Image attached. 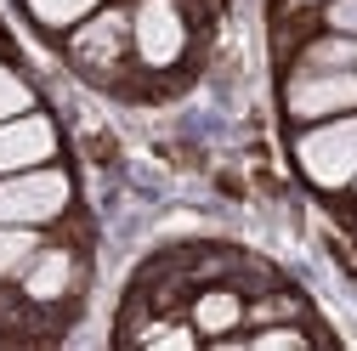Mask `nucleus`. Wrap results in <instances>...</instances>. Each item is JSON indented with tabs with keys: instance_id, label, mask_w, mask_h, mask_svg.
Instances as JSON below:
<instances>
[{
	"instance_id": "nucleus-1",
	"label": "nucleus",
	"mask_w": 357,
	"mask_h": 351,
	"mask_svg": "<svg viewBox=\"0 0 357 351\" xmlns=\"http://www.w3.org/2000/svg\"><path fill=\"white\" fill-rule=\"evenodd\" d=\"M68 204V176L63 170H23L12 182H0V221H17V227H34V221H52Z\"/></svg>"
},
{
	"instance_id": "nucleus-4",
	"label": "nucleus",
	"mask_w": 357,
	"mask_h": 351,
	"mask_svg": "<svg viewBox=\"0 0 357 351\" xmlns=\"http://www.w3.org/2000/svg\"><path fill=\"white\" fill-rule=\"evenodd\" d=\"M52 148H57L52 119H40V114L0 119V170H29L40 159H52Z\"/></svg>"
},
{
	"instance_id": "nucleus-8",
	"label": "nucleus",
	"mask_w": 357,
	"mask_h": 351,
	"mask_svg": "<svg viewBox=\"0 0 357 351\" xmlns=\"http://www.w3.org/2000/svg\"><path fill=\"white\" fill-rule=\"evenodd\" d=\"M244 318V306H238V295H199V306H193V323L204 329V334H227L233 323Z\"/></svg>"
},
{
	"instance_id": "nucleus-7",
	"label": "nucleus",
	"mask_w": 357,
	"mask_h": 351,
	"mask_svg": "<svg viewBox=\"0 0 357 351\" xmlns=\"http://www.w3.org/2000/svg\"><path fill=\"white\" fill-rule=\"evenodd\" d=\"M68 272H74V260H68L63 249H46V255L29 267V295H34V300H57V295L68 289Z\"/></svg>"
},
{
	"instance_id": "nucleus-6",
	"label": "nucleus",
	"mask_w": 357,
	"mask_h": 351,
	"mask_svg": "<svg viewBox=\"0 0 357 351\" xmlns=\"http://www.w3.org/2000/svg\"><path fill=\"white\" fill-rule=\"evenodd\" d=\"M119 40H125V17L108 12V17H97L91 29L74 40V52H79L85 63H114V57H119Z\"/></svg>"
},
{
	"instance_id": "nucleus-14",
	"label": "nucleus",
	"mask_w": 357,
	"mask_h": 351,
	"mask_svg": "<svg viewBox=\"0 0 357 351\" xmlns=\"http://www.w3.org/2000/svg\"><path fill=\"white\" fill-rule=\"evenodd\" d=\"M351 182H357V176H351Z\"/></svg>"
},
{
	"instance_id": "nucleus-5",
	"label": "nucleus",
	"mask_w": 357,
	"mask_h": 351,
	"mask_svg": "<svg viewBox=\"0 0 357 351\" xmlns=\"http://www.w3.org/2000/svg\"><path fill=\"white\" fill-rule=\"evenodd\" d=\"M357 102V79L351 74H301L289 85V114L318 119V114H340Z\"/></svg>"
},
{
	"instance_id": "nucleus-3",
	"label": "nucleus",
	"mask_w": 357,
	"mask_h": 351,
	"mask_svg": "<svg viewBox=\"0 0 357 351\" xmlns=\"http://www.w3.org/2000/svg\"><path fill=\"white\" fill-rule=\"evenodd\" d=\"M182 46H188L182 12H176L170 0H142V12H137V52H142L153 68H165V63L182 57Z\"/></svg>"
},
{
	"instance_id": "nucleus-13",
	"label": "nucleus",
	"mask_w": 357,
	"mask_h": 351,
	"mask_svg": "<svg viewBox=\"0 0 357 351\" xmlns=\"http://www.w3.org/2000/svg\"><path fill=\"white\" fill-rule=\"evenodd\" d=\"M250 345H261V351H266V345H306V334H301V329H266V334H255Z\"/></svg>"
},
{
	"instance_id": "nucleus-9",
	"label": "nucleus",
	"mask_w": 357,
	"mask_h": 351,
	"mask_svg": "<svg viewBox=\"0 0 357 351\" xmlns=\"http://www.w3.org/2000/svg\"><path fill=\"white\" fill-rule=\"evenodd\" d=\"M34 260V233L17 221H0V272H23Z\"/></svg>"
},
{
	"instance_id": "nucleus-10",
	"label": "nucleus",
	"mask_w": 357,
	"mask_h": 351,
	"mask_svg": "<svg viewBox=\"0 0 357 351\" xmlns=\"http://www.w3.org/2000/svg\"><path fill=\"white\" fill-rule=\"evenodd\" d=\"M91 6H97V0H29V12H34L40 23H52V29H63V23H79Z\"/></svg>"
},
{
	"instance_id": "nucleus-12",
	"label": "nucleus",
	"mask_w": 357,
	"mask_h": 351,
	"mask_svg": "<svg viewBox=\"0 0 357 351\" xmlns=\"http://www.w3.org/2000/svg\"><path fill=\"white\" fill-rule=\"evenodd\" d=\"M329 29L335 34H357V0H335L329 6Z\"/></svg>"
},
{
	"instance_id": "nucleus-11",
	"label": "nucleus",
	"mask_w": 357,
	"mask_h": 351,
	"mask_svg": "<svg viewBox=\"0 0 357 351\" xmlns=\"http://www.w3.org/2000/svg\"><path fill=\"white\" fill-rule=\"evenodd\" d=\"M23 108H29V85L12 68H0V119H17Z\"/></svg>"
},
{
	"instance_id": "nucleus-2",
	"label": "nucleus",
	"mask_w": 357,
	"mask_h": 351,
	"mask_svg": "<svg viewBox=\"0 0 357 351\" xmlns=\"http://www.w3.org/2000/svg\"><path fill=\"white\" fill-rule=\"evenodd\" d=\"M301 170L318 187H346L351 176H357V119L312 130V136L301 142Z\"/></svg>"
}]
</instances>
